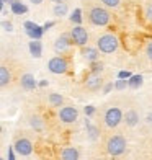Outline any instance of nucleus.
<instances>
[{
    "label": "nucleus",
    "mask_w": 152,
    "mask_h": 160,
    "mask_svg": "<svg viewBox=\"0 0 152 160\" xmlns=\"http://www.w3.org/2000/svg\"><path fill=\"white\" fill-rule=\"evenodd\" d=\"M103 147H105V152L110 157H121L126 154L128 150V141L126 137L119 134V132H111L105 137V142H103Z\"/></svg>",
    "instance_id": "1"
},
{
    "label": "nucleus",
    "mask_w": 152,
    "mask_h": 160,
    "mask_svg": "<svg viewBox=\"0 0 152 160\" xmlns=\"http://www.w3.org/2000/svg\"><path fill=\"white\" fill-rule=\"evenodd\" d=\"M124 111L119 105H110L103 113V124L108 129H116L121 122H124Z\"/></svg>",
    "instance_id": "2"
},
{
    "label": "nucleus",
    "mask_w": 152,
    "mask_h": 160,
    "mask_svg": "<svg viewBox=\"0 0 152 160\" xmlns=\"http://www.w3.org/2000/svg\"><path fill=\"white\" fill-rule=\"evenodd\" d=\"M118 48H119V39H118L116 34L105 33V34L98 36L97 49L100 51L101 54H113V52H116V51H118Z\"/></svg>",
    "instance_id": "3"
},
{
    "label": "nucleus",
    "mask_w": 152,
    "mask_h": 160,
    "mask_svg": "<svg viewBox=\"0 0 152 160\" xmlns=\"http://www.w3.org/2000/svg\"><path fill=\"white\" fill-rule=\"evenodd\" d=\"M89 21L93 26H106L111 21V15L105 7L95 5L89 10Z\"/></svg>",
    "instance_id": "4"
},
{
    "label": "nucleus",
    "mask_w": 152,
    "mask_h": 160,
    "mask_svg": "<svg viewBox=\"0 0 152 160\" xmlns=\"http://www.w3.org/2000/svg\"><path fill=\"white\" fill-rule=\"evenodd\" d=\"M69 67H70V62L66 56H54V57H51L49 62H48V69L53 72V74H57V75L67 74Z\"/></svg>",
    "instance_id": "5"
},
{
    "label": "nucleus",
    "mask_w": 152,
    "mask_h": 160,
    "mask_svg": "<svg viewBox=\"0 0 152 160\" xmlns=\"http://www.w3.org/2000/svg\"><path fill=\"white\" fill-rule=\"evenodd\" d=\"M57 118H59L61 122L64 124H74V122L79 119V110L74 105H64L62 108H59L57 111Z\"/></svg>",
    "instance_id": "6"
},
{
    "label": "nucleus",
    "mask_w": 152,
    "mask_h": 160,
    "mask_svg": "<svg viewBox=\"0 0 152 160\" xmlns=\"http://www.w3.org/2000/svg\"><path fill=\"white\" fill-rule=\"evenodd\" d=\"M69 34H70L72 42H74L75 46H79V48H85L87 44H89L90 36H89V31H87L82 25H75V26L70 30Z\"/></svg>",
    "instance_id": "7"
},
{
    "label": "nucleus",
    "mask_w": 152,
    "mask_h": 160,
    "mask_svg": "<svg viewBox=\"0 0 152 160\" xmlns=\"http://www.w3.org/2000/svg\"><path fill=\"white\" fill-rule=\"evenodd\" d=\"M103 83H105V80H103V77H101L100 74H93V72H90V74L85 77V80H84V88L95 93V92H100L101 88H103Z\"/></svg>",
    "instance_id": "8"
},
{
    "label": "nucleus",
    "mask_w": 152,
    "mask_h": 160,
    "mask_svg": "<svg viewBox=\"0 0 152 160\" xmlns=\"http://www.w3.org/2000/svg\"><path fill=\"white\" fill-rule=\"evenodd\" d=\"M13 149L17 150V154H20L21 157H28L33 154V142L28 139V137L21 136L13 142Z\"/></svg>",
    "instance_id": "9"
},
{
    "label": "nucleus",
    "mask_w": 152,
    "mask_h": 160,
    "mask_svg": "<svg viewBox=\"0 0 152 160\" xmlns=\"http://www.w3.org/2000/svg\"><path fill=\"white\" fill-rule=\"evenodd\" d=\"M74 44V42H72V38H70V34H61L59 38H57L56 41H54V51L59 56H64L67 52V51L70 49V46Z\"/></svg>",
    "instance_id": "10"
},
{
    "label": "nucleus",
    "mask_w": 152,
    "mask_h": 160,
    "mask_svg": "<svg viewBox=\"0 0 152 160\" xmlns=\"http://www.w3.org/2000/svg\"><path fill=\"white\" fill-rule=\"evenodd\" d=\"M12 83H13V70L10 69V65L2 62V65H0V87L7 88Z\"/></svg>",
    "instance_id": "11"
},
{
    "label": "nucleus",
    "mask_w": 152,
    "mask_h": 160,
    "mask_svg": "<svg viewBox=\"0 0 152 160\" xmlns=\"http://www.w3.org/2000/svg\"><path fill=\"white\" fill-rule=\"evenodd\" d=\"M59 160H80V150L74 145H66L59 152Z\"/></svg>",
    "instance_id": "12"
},
{
    "label": "nucleus",
    "mask_w": 152,
    "mask_h": 160,
    "mask_svg": "<svg viewBox=\"0 0 152 160\" xmlns=\"http://www.w3.org/2000/svg\"><path fill=\"white\" fill-rule=\"evenodd\" d=\"M124 124L128 128H134L139 124V111L136 110V108H128L124 111Z\"/></svg>",
    "instance_id": "13"
},
{
    "label": "nucleus",
    "mask_w": 152,
    "mask_h": 160,
    "mask_svg": "<svg viewBox=\"0 0 152 160\" xmlns=\"http://www.w3.org/2000/svg\"><path fill=\"white\" fill-rule=\"evenodd\" d=\"M28 122H30L31 129H34L36 132H41V131H44L46 122H44V119H43V116H41L39 113H31L30 116H28Z\"/></svg>",
    "instance_id": "14"
},
{
    "label": "nucleus",
    "mask_w": 152,
    "mask_h": 160,
    "mask_svg": "<svg viewBox=\"0 0 152 160\" xmlns=\"http://www.w3.org/2000/svg\"><path fill=\"white\" fill-rule=\"evenodd\" d=\"M20 85H21V88L23 90H34L36 88V78H34V75H31V74H23L20 77Z\"/></svg>",
    "instance_id": "15"
},
{
    "label": "nucleus",
    "mask_w": 152,
    "mask_h": 160,
    "mask_svg": "<svg viewBox=\"0 0 152 160\" xmlns=\"http://www.w3.org/2000/svg\"><path fill=\"white\" fill-rule=\"evenodd\" d=\"M48 103L53 108H62L64 106V97L61 93H51V95H48Z\"/></svg>",
    "instance_id": "16"
},
{
    "label": "nucleus",
    "mask_w": 152,
    "mask_h": 160,
    "mask_svg": "<svg viewBox=\"0 0 152 160\" xmlns=\"http://www.w3.org/2000/svg\"><path fill=\"white\" fill-rule=\"evenodd\" d=\"M98 54H100V51L98 49H95V48H82V56L85 57L87 61H90V62H93V61H98Z\"/></svg>",
    "instance_id": "17"
},
{
    "label": "nucleus",
    "mask_w": 152,
    "mask_h": 160,
    "mask_svg": "<svg viewBox=\"0 0 152 160\" xmlns=\"http://www.w3.org/2000/svg\"><path fill=\"white\" fill-rule=\"evenodd\" d=\"M10 10L15 13V15H23V13L28 12V7L23 5V3L20 2V0H13V2L10 3Z\"/></svg>",
    "instance_id": "18"
},
{
    "label": "nucleus",
    "mask_w": 152,
    "mask_h": 160,
    "mask_svg": "<svg viewBox=\"0 0 152 160\" xmlns=\"http://www.w3.org/2000/svg\"><path fill=\"white\" fill-rule=\"evenodd\" d=\"M30 52H31L33 57H41V54H43L41 41H36V39L30 41Z\"/></svg>",
    "instance_id": "19"
},
{
    "label": "nucleus",
    "mask_w": 152,
    "mask_h": 160,
    "mask_svg": "<svg viewBox=\"0 0 152 160\" xmlns=\"http://www.w3.org/2000/svg\"><path fill=\"white\" fill-rule=\"evenodd\" d=\"M67 10H69V7H67L66 2L56 3V7H54V15H56V17H64V15H67Z\"/></svg>",
    "instance_id": "20"
},
{
    "label": "nucleus",
    "mask_w": 152,
    "mask_h": 160,
    "mask_svg": "<svg viewBox=\"0 0 152 160\" xmlns=\"http://www.w3.org/2000/svg\"><path fill=\"white\" fill-rule=\"evenodd\" d=\"M26 33H28V36H30L31 39L39 41V39H41V36H43V33H44V30H43V26H36L34 30H31V31H26Z\"/></svg>",
    "instance_id": "21"
},
{
    "label": "nucleus",
    "mask_w": 152,
    "mask_h": 160,
    "mask_svg": "<svg viewBox=\"0 0 152 160\" xmlns=\"http://www.w3.org/2000/svg\"><path fill=\"white\" fill-rule=\"evenodd\" d=\"M70 21H72L74 25H82V10H80V8H75L74 12H72Z\"/></svg>",
    "instance_id": "22"
},
{
    "label": "nucleus",
    "mask_w": 152,
    "mask_h": 160,
    "mask_svg": "<svg viewBox=\"0 0 152 160\" xmlns=\"http://www.w3.org/2000/svg\"><path fill=\"white\" fill-rule=\"evenodd\" d=\"M90 72H93V74H101V72H103V64L98 62V61L90 62Z\"/></svg>",
    "instance_id": "23"
},
{
    "label": "nucleus",
    "mask_w": 152,
    "mask_h": 160,
    "mask_svg": "<svg viewBox=\"0 0 152 160\" xmlns=\"http://www.w3.org/2000/svg\"><path fill=\"white\" fill-rule=\"evenodd\" d=\"M101 3H103L105 7H108V8H118L121 0H100Z\"/></svg>",
    "instance_id": "24"
},
{
    "label": "nucleus",
    "mask_w": 152,
    "mask_h": 160,
    "mask_svg": "<svg viewBox=\"0 0 152 160\" xmlns=\"http://www.w3.org/2000/svg\"><path fill=\"white\" fill-rule=\"evenodd\" d=\"M141 83H142V75H133L131 80H129V87H133V88L139 87Z\"/></svg>",
    "instance_id": "25"
},
{
    "label": "nucleus",
    "mask_w": 152,
    "mask_h": 160,
    "mask_svg": "<svg viewBox=\"0 0 152 160\" xmlns=\"http://www.w3.org/2000/svg\"><path fill=\"white\" fill-rule=\"evenodd\" d=\"M144 15H146V20L152 23V2L146 5V8H144Z\"/></svg>",
    "instance_id": "26"
},
{
    "label": "nucleus",
    "mask_w": 152,
    "mask_h": 160,
    "mask_svg": "<svg viewBox=\"0 0 152 160\" xmlns=\"http://www.w3.org/2000/svg\"><path fill=\"white\" fill-rule=\"evenodd\" d=\"M146 56H147V59L152 62V39L147 42V46H146Z\"/></svg>",
    "instance_id": "27"
},
{
    "label": "nucleus",
    "mask_w": 152,
    "mask_h": 160,
    "mask_svg": "<svg viewBox=\"0 0 152 160\" xmlns=\"http://www.w3.org/2000/svg\"><path fill=\"white\" fill-rule=\"evenodd\" d=\"M23 26H25V30H26V31H31V30H34V28L38 26V25L33 23V21H26V23H25Z\"/></svg>",
    "instance_id": "28"
},
{
    "label": "nucleus",
    "mask_w": 152,
    "mask_h": 160,
    "mask_svg": "<svg viewBox=\"0 0 152 160\" xmlns=\"http://www.w3.org/2000/svg\"><path fill=\"white\" fill-rule=\"evenodd\" d=\"M2 28L5 31H12L13 30V25L10 23V21H2Z\"/></svg>",
    "instance_id": "29"
},
{
    "label": "nucleus",
    "mask_w": 152,
    "mask_h": 160,
    "mask_svg": "<svg viewBox=\"0 0 152 160\" xmlns=\"http://www.w3.org/2000/svg\"><path fill=\"white\" fill-rule=\"evenodd\" d=\"M118 77L124 80V78H131V74H129V72H126V70H123V72H119V74H118Z\"/></svg>",
    "instance_id": "30"
},
{
    "label": "nucleus",
    "mask_w": 152,
    "mask_h": 160,
    "mask_svg": "<svg viewBox=\"0 0 152 160\" xmlns=\"http://www.w3.org/2000/svg\"><path fill=\"white\" fill-rule=\"evenodd\" d=\"M51 26H54V21H46V23L43 25V30H44V31H48Z\"/></svg>",
    "instance_id": "31"
},
{
    "label": "nucleus",
    "mask_w": 152,
    "mask_h": 160,
    "mask_svg": "<svg viewBox=\"0 0 152 160\" xmlns=\"http://www.w3.org/2000/svg\"><path fill=\"white\" fill-rule=\"evenodd\" d=\"M146 122H147L149 126H152V113H149V114H147V118H146Z\"/></svg>",
    "instance_id": "32"
},
{
    "label": "nucleus",
    "mask_w": 152,
    "mask_h": 160,
    "mask_svg": "<svg viewBox=\"0 0 152 160\" xmlns=\"http://www.w3.org/2000/svg\"><path fill=\"white\" fill-rule=\"evenodd\" d=\"M111 88H113V83H111V82H110V83H108V85H106V87H105V93H108V92H110V90H111Z\"/></svg>",
    "instance_id": "33"
},
{
    "label": "nucleus",
    "mask_w": 152,
    "mask_h": 160,
    "mask_svg": "<svg viewBox=\"0 0 152 160\" xmlns=\"http://www.w3.org/2000/svg\"><path fill=\"white\" fill-rule=\"evenodd\" d=\"M85 113H87V114H92V113H93V106H87V108H85Z\"/></svg>",
    "instance_id": "34"
},
{
    "label": "nucleus",
    "mask_w": 152,
    "mask_h": 160,
    "mask_svg": "<svg viewBox=\"0 0 152 160\" xmlns=\"http://www.w3.org/2000/svg\"><path fill=\"white\" fill-rule=\"evenodd\" d=\"M90 160H106L105 157H101V155H95V157H92Z\"/></svg>",
    "instance_id": "35"
},
{
    "label": "nucleus",
    "mask_w": 152,
    "mask_h": 160,
    "mask_svg": "<svg viewBox=\"0 0 152 160\" xmlns=\"http://www.w3.org/2000/svg\"><path fill=\"white\" fill-rule=\"evenodd\" d=\"M31 3H34V5H39V3H43V0H30Z\"/></svg>",
    "instance_id": "36"
},
{
    "label": "nucleus",
    "mask_w": 152,
    "mask_h": 160,
    "mask_svg": "<svg viewBox=\"0 0 152 160\" xmlns=\"http://www.w3.org/2000/svg\"><path fill=\"white\" fill-rule=\"evenodd\" d=\"M12 2H13V0H2L0 3H3V5H5V3H12Z\"/></svg>",
    "instance_id": "37"
},
{
    "label": "nucleus",
    "mask_w": 152,
    "mask_h": 160,
    "mask_svg": "<svg viewBox=\"0 0 152 160\" xmlns=\"http://www.w3.org/2000/svg\"><path fill=\"white\" fill-rule=\"evenodd\" d=\"M53 2H54V3H62L64 0H53Z\"/></svg>",
    "instance_id": "38"
},
{
    "label": "nucleus",
    "mask_w": 152,
    "mask_h": 160,
    "mask_svg": "<svg viewBox=\"0 0 152 160\" xmlns=\"http://www.w3.org/2000/svg\"><path fill=\"white\" fill-rule=\"evenodd\" d=\"M0 160H5V158H3V157H0Z\"/></svg>",
    "instance_id": "39"
}]
</instances>
